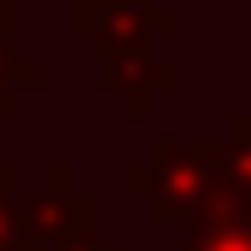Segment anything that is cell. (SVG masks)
Returning <instances> with one entry per match:
<instances>
[{
	"mask_svg": "<svg viewBox=\"0 0 251 251\" xmlns=\"http://www.w3.org/2000/svg\"><path fill=\"white\" fill-rule=\"evenodd\" d=\"M111 6H123V0H70V29L88 41V35H94V24H100Z\"/></svg>",
	"mask_w": 251,
	"mask_h": 251,
	"instance_id": "8",
	"label": "cell"
},
{
	"mask_svg": "<svg viewBox=\"0 0 251 251\" xmlns=\"http://www.w3.org/2000/svg\"><path fill=\"white\" fill-rule=\"evenodd\" d=\"M181 251H251V216L246 210H204L181 228Z\"/></svg>",
	"mask_w": 251,
	"mask_h": 251,
	"instance_id": "6",
	"label": "cell"
},
{
	"mask_svg": "<svg viewBox=\"0 0 251 251\" xmlns=\"http://www.w3.org/2000/svg\"><path fill=\"white\" fill-rule=\"evenodd\" d=\"M29 88H47V59H29L18 53V41H6L0 47V117H12Z\"/></svg>",
	"mask_w": 251,
	"mask_h": 251,
	"instance_id": "7",
	"label": "cell"
},
{
	"mask_svg": "<svg viewBox=\"0 0 251 251\" xmlns=\"http://www.w3.org/2000/svg\"><path fill=\"white\" fill-rule=\"evenodd\" d=\"M204 210H246L251 216V111H240L222 134V181H216Z\"/></svg>",
	"mask_w": 251,
	"mask_h": 251,
	"instance_id": "4",
	"label": "cell"
},
{
	"mask_svg": "<svg viewBox=\"0 0 251 251\" xmlns=\"http://www.w3.org/2000/svg\"><path fill=\"white\" fill-rule=\"evenodd\" d=\"M222 181V140H152L140 164L123 170V187L146 204L152 222H181L210 204Z\"/></svg>",
	"mask_w": 251,
	"mask_h": 251,
	"instance_id": "2",
	"label": "cell"
},
{
	"mask_svg": "<svg viewBox=\"0 0 251 251\" xmlns=\"http://www.w3.org/2000/svg\"><path fill=\"white\" fill-rule=\"evenodd\" d=\"M18 24H24V0H0V47L18 41Z\"/></svg>",
	"mask_w": 251,
	"mask_h": 251,
	"instance_id": "9",
	"label": "cell"
},
{
	"mask_svg": "<svg viewBox=\"0 0 251 251\" xmlns=\"http://www.w3.org/2000/svg\"><path fill=\"white\" fill-rule=\"evenodd\" d=\"M181 12L170 0H123L111 6L100 24H94V47H100V70H105V88L123 100L128 117H146L158 94H170L181 82V70L170 64L164 41L176 35Z\"/></svg>",
	"mask_w": 251,
	"mask_h": 251,
	"instance_id": "1",
	"label": "cell"
},
{
	"mask_svg": "<svg viewBox=\"0 0 251 251\" xmlns=\"http://www.w3.org/2000/svg\"><path fill=\"white\" fill-rule=\"evenodd\" d=\"M0 251H47L35 228V193H24L18 164H0Z\"/></svg>",
	"mask_w": 251,
	"mask_h": 251,
	"instance_id": "5",
	"label": "cell"
},
{
	"mask_svg": "<svg viewBox=\"0 0 251 251\" xmlns=\"http://www.w3.org/2000/svg\"><path fill=\"white\" fill-rule=\"evenodd\" d=\"M35 228H41V246H47V251L82 246V240H100V199L76 187L70 164H47V170H41Z\"/></svg>",
	"mask_w": 251,
	"mask_h": 251,
	"instance_id": "3",
	"label": "cell"
},
{
	"mask_svg": "<svg viewBox=\"0 0 251 251\" xmlns=\"http://www.w3.org/2000/svg\"><path fill=\"white\" fill-rule=\"evenodd\" d=\"M64 251H117V246H105V240H82V246H64Z\"/></svg>",
	"mask_w": 251,
	"mask_h": 251,
	"instance_id": "10",
	"label": "cell"
}]
</instances>
